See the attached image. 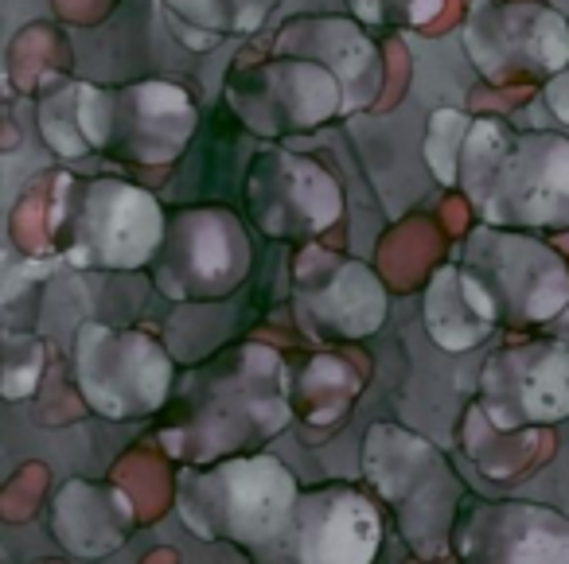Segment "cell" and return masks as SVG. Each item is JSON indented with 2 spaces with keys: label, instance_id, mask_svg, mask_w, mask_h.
Segmentation results:
<instances>
[{
  "label": "cell",
  "instance_id": "1",
  "mask_svg": "<svg viewBox=\"0 0 569 564\" xmlns=\"http://www.w3.org/2000/svg\"><path fill=\"white\" fill-rule=\"evenodd\" d=\"M293 413V366L266 343H230L180 382L160 444L183 467L266 452Z\"/></svg>",
  "mask_w": 569,
  "mask_h": 564
},
{
  "label": "cell",
  "instance_id": "2",
  "mask_svg": "<svg viewBox=\"0 0 569 564\" xmlns=\"http://www.w3.org/2000/svg\"><path fill=\"white\" fill-rule=\"evenodd\" d=\"M457 191L483 226L561 234L569 230V137L483 113L468 133Z\"/></svg>",
  "mask_w": 569,
  "mask_h": 564
},
{
  "label": "cell",
  "instance_id": "3",
  "mask_svg": "<svg viewBox=\"0 0 569 564\" xmlns=\"http://www.w3.org/2000/svg\"><path fill=\"white\" fill-rule=\"evenodd\" d=\"M168 230V211L149 188L121 175H63L51 238L67 265L90 273L149 269Z\"/></svg>",
  "mask_w": 569,
  "mask_h": 564
},
{
  "label": "cell",
  "instance_id": "4",
  "mask_svg": "<svg viewBox=\"0 0 569 564\" xmlns=\"http://www.w3.org/2000/svg\"><path fill=\"white\" fill-rule=\"evenodd\" d=\"M297 498V475L269 452L183 467L176 479V514L183 530L199 541H222L246 553L269 545L281 533Z\"/></svg>",
  "mask_w": 569,
  "mask_h": 564
},
{
  "label": "cell",
  "instance_id": "5",
  "mask_svg": "<svg viewBox=\"0 0 569 564\" xmlns=\"http://www.w3.org/2000/svg\"><path fill=\"white\" fill-rule=\"evenodd\" d=\"M363 479L395 514L413 553L437 556L449 545L468 491L433 440L395 421L371 424L363 436Z\"/></svg>",
  "mask_w": 569,
  "mask_h": 564
},
{
  "label": "cell",
  "instance_id": "6",
  "mask_svg": "<svg viewBox=\"0 0 569 564\" xmlns=\"http://www.w3.org/2000/svg\"><path fill=\"white\" fill-rule=\"evenodd\" d=\"M82 125L90 152L129 168H168L196 141L199 102L172 79H133L118 87L87 82Z\"/></svg>",
  "mask_w": 569,
  "mask_h": 564
},
{
  "label": "cell",
  "instance_id": "7",
  "mask_svg": "<svg viewBox=\"0 0 569 564\" xmlns=\"http://www.w3.org/2000/svg\"><path fill=\"white\" fill-rule=\"evenodd\" d=\"M74 390L102 421H149L164 413L176 393V362L144 328L82 323L71 343Z\"/></svg>",
  "mask_w": 569,
  "mask_h": 564
},
{
  "label": "cell",
  "instance_id": "8",
  "mask_svg": "<svg viewBox=\"0 0 569 564\" xmlns=\"http://www.w3.org/2000/svg\"><path fill=\"white\" fill-rule=\"evenodd\" d=\"M457 261L488 292L499 328L507 331L550 328L569 304V261L542 234L476 222Z\"/></svg>",
  "mask_w": 569,
  "mask_h": 564
},
{
  "label": "cell",
  "instance_id": "9",
  "mask_svg": "<svg viewBox=\"0 0 569 564\" xmlns=\"http://www.w3.org/2000/svg\"><path fill=\"white\" fill-rule=\"evenodd\" d=\"M253 269V242L230 207L191 203L168 211V230L152 265V289L172 304H211L234 296Z\"/></svg>",
  "mask_w": 569,
  "mask_h": 564
},
{
  "label": "cell",
  "instance_id": "10",
  "mask_svg": "<svg viewBox=\"0 0 569 564\" xmlns=\"http://www.w3.org/2000/svg\"><path fill=\"white\" fill-rule=\"evenodd\" d=\"M460 48L488 87L542 90L569 67V17L542 0H472Z\"/></svg>",
  "mask_w": 569,
  "mask_h": 564
},
{
  "label": "cell",
  "instance_id": "11",
  "mask_svg": "<svg viewBox=\"0 0 569 564\" xmlns=\"http://www.w3.org/2000/svg\"><path fill=\"white\" fill-rule=\"evenodd\" d=\"M289 308L317 343H363L390 315V292L367 261L328 245H297Z\"/></svg>",
  "mask_w": 569,
  "mask_h": 564
},
{
  "label": "cell",
  "instance_id": "12",
  "mask_svg": "<svg viewBox=\"0 0 569 564\" xmlns=\"http://www.w3.org/2000/svg\"><path fill=\"white\" fill-rule=\"evenodd\" d=\"M230 113L246 133L261 141L305 137L343 118V90L325 67L309 59L269 56L242 63L227 74L222 87Z\"/></svg>",
  "mask_w": 569,
  "mask_h": 564
},
{
  "label": "cell",
  "instance_id": "13",
  "mask_svg": "<svg viewBox=\"0 0 569 564\" xmlns=\"http://www.w3.org/2000/svg\"><path fill=\"white\" fill-rule=\"evenodd\" d=\"M242 203L253 230L284 245H312L343 219L340 180L297 149H261L246 164Z\"/></svg>",
  "mask_w": 569,
  "mask_h": 564
},
{
  "label": "cell",
  "instance_id": "14",
  "mask_svg": "<svg viewBox=\"0 0 569 564\" xmlns=\"http://www.w3.org/2000/svg\"><path fill=\"white\" fill-rule=\"evenodd\" d=\"M382 548V506L356 483L301 486L289 522L250 564H375Z\"/></svg>",
  "mask_w": 569,
  "mask_h": 564
},
{
  "label": "cell",
  "instance_id": "15",
  "mask_svg": "<svg viewBox=\"0 0 569 564\" xmlns=\"http://www.w3.org/2000/svg\"><path fill=\"white\" fill-rule=\"evenodd\" d=\"M476 409L499 432L561 424L569 416V346L535 335L491 351L476 377Z\"/></svg>",
  "mask_w": 569,
  "mask_h": 564
},
{
  "label": "cell",
  "instance_id": "16",
  "mask_svg": "<svg viewBox=\"0 0 569 564\" xmlns=\"http://www.w3.org/2000/svg\"><path fill=\"white\" fill-rule=\"evenodd\" d=\"M449 548L460 564H569V517L546 502L468 494Z\"/></svg>",
  "mask_w": 569,
  "mask_h": 564
},
{
  "label": "cell",
  "instance_id": "17",
  "mask_svg": "<svg viewBox=\"0 0 569 564\" xmlns=\"http://www.w3.org/2000/svg\"><path fill=\"white\" fill-rule=\"evenodd\" d=\"M273 56L309 59L325 67L343 90V118L363 113L382 94V51L375 43V32L359 24L351 12H301L289 17L273 32L269 43Z\"/></svg>",
  "mask_w": 569,
  "mask_h": 564
},
{
  "label": "cell",
  "instance_id": "18",
  "mask_svg": "<svg viewBox=\"0 0 569 564\" xmlns=\"http://www.w3.org/2000/svg\"><path fill=\"white\" fill-rule=\"evenodd\" d=\"M48 530L71 556L102 561L133 537L137 510L118 483L67 479L48 502Z\"/></svg>",
  "mask_w": 569,
  "mask_h": 564
},
{
  "label": "cell",
  "instance_id": "19",
  "mask_svg": "<svg viewBox=\"0 0 569 564\" xmlns=\"http://www.w3.org/2000/svg\"><path fill=\"white\" fill-rule=\"evenodd\" d=\"M421 323L433 346L449 354L476 351L499 331V315L488 292L472 281V273L460 261H445L429 273L426 292H421Z\"/></svg>",
  "mask_w": 569,
  "mask_h": 564
},
{
  "label": "cell",
  "instance_id": "20",
  "mask_svg": "<svg viewBox=\"0 0 569 564\" xmlns=\"http://www.w3.org/2000/svg\"><path fill=\"white\" fill-rule=\"evenodd\" d=\"M363 393V374L343 354L320 351L293 366V413L312 429L348 421Z\"/></svg>",
  "mask_w": 569,
  "mask_h": 564
},
{
  "label": "cell",
  "instance_id": "21",
  "mask_svg": "<svg viewBox=\"0 0 569 564\" xmlns=\"http://www.w3.org/2000/svg\"><path fill=\"white\" fill-rule=\"evenodd\" d=\"M160 4L176 20V32L188 28L219 43L227 36H258L284 0H160Z\"/></svg>",
  "mask_w": 569,
  "mask_h": 564
},
{
  "label": "cell",
  "instance_id": "22",
  "mask_svg": "<svg viewBox=\"0 0 569 564\" xmlns=\"http://www.w3.org/2000/svg\"><path fill=\"white\" fill-rule=\"evenodd\" d=\"M82 94H87V82L63 79L43 87L36 98V125H40L43 144L63 160H79L90 152L87 125H82Z\"/></svg>",
  "mask_w": 569,
  "mask_h": 564
},
{
  "label": "cell",
  "instance_id": "23",
  "mask_svg": "<svg viewBox=\"0 0 569 564\" xmlns=\"http://www.w3.org/2000/svg\"><path fill=\"white\" fill-rule=\"evenodd\" d=\"M472 113L457 110V105H437L426 118V137H421V157L426 168L441 188H460V160H465V144L472 133Z\"/></svg>",
  "mask_w": 569,
  "mask_h": 564
},
{
  "label": "cell",
  "instance_id": "24",
  "mask_svg": "<svg viewBox=\"0 0 569 564\" xmlns=\"http://www.w3.org/2000/svg\"><path fill=\"white\" fill-rule=\"evenodd\" d=\"M43 370H48V346L40 335L9 331L4 335V366H0V393L9 401H24L40 390Z\"/></svg>",
  "mask_w": 569,
  "mask_h": 564
},
{
  "label": "cell",
  "instance_id": "25",
  "mask_svg": "<svg viewBox=\"0 0 569 564\" xmlns=\"http://www.w3.org/2000/svg\"><path fill=\"white\" fill-rule=\"evenodd\" d=\"M371 32H421L445 12V0H343Z\"/></svg>",
  "mask_w": 569,
  "mask_h": 564
},
{
  "label": "cell",
  "instance_id": "26",
  "mask_svg": "<svg viewBox=\"0 0 569 564\" xmlns=\"http://www.w3.org/2000/svg\"><path fill=\"white\" fill-rule=\"evenodd\" d=\"M542 105L550 110V118L561 121V129H569V67L542 87Z\"/></svg>",
  "mask_w": 569,
  "mask_h": 564
},
{
  "label": "cell",
  "instance_id": "27",
  "mask_svg": "<svg viewBox=\"0 0 569 564\" xmlns=\"http://www.w3.org/2000/svg\"><path fill=\"white\" fill-rule=\"evenodd\" d=\"M546 335H553V339H561V343L569 346V304H566V312L558 315V320L550 323V328H546Z\"/></svg>",
  "mask_w": 569,
  "mask_h": 564
}]
</instances>
